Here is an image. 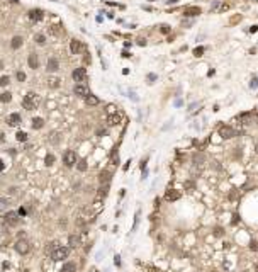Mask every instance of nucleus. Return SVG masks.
Segmentation results:
<instances>
[{"label":"nucleus","instance_id":"5","mask_svg":"<svg viewBox=\"0 0 258 272\" xmlns=\"http://www.w3.org/2000/svg\"><path fill=\"white\" fill-rule=\"evenodd\" d=\"M219 135H221V138H224V140H231V138L236 136V131L231 126H221L219 128Z\"/></svg>","mask_w":258,"mask_h":272},{"label":"nucleus","instance_id":"39","mask_svg":"<svg viewBox=\"0 0 258 272\" xmlns=\"http://www.w3.org/2000/svg\"><path fill=\"white\" fill-rule=\"evenodd\" d=\"M214 235H216V236H221V235H222V230H221V228H216V230H214Z\"/></svg>","mask_w":258,"mask_h":272},{"label":"nucleus","instance_id":"3","mask_svg":"<svg viewBox=\"0 0 258 272\" xmlns=\"http://www.w3.org/2000/svg\"><path fill=\"white\" fill-rule=\"evenodd\" d=\"M31 250V243L27 240H24V238H20L15 242V252L20 253V255H26V253Z\"/></svg>","mask_w":258,"mask_h":272},{"label":"nucleus","instance_id":"8","mask_svg":"<svg viewBox=\"0 0 258 272\" xmlns=\"http://www.w3.org/2000/svg\"><path fill=\"white\" fill-rule=\"evenodd\" d=\"M71 77H73L75 82H80V83H82V82L87 78V70H85V68H75L73 73H71Z\"/></svg>","mask_w":258,"mask_h":272},{"label":"nucleus","instance_id":"28","mask_svg":"<svg viewBox=\"0 0 258 272\" xmlns=\"http://www.w3.org/2000/svg\"><path fill=\"white\" fill-rule=\"evenodd\" d=\"M44 163H46L48 167L53 165V163H54V156H53V155H46V158H44Z\"/></svg>","mask_w":258,"mask_h":272},{"label":"nucleus","instance_id":"11","mask_svg":"<svg viewBox=\"0 0 258 272\" xmlns=\"http://www.w3.org/2000/svg\"><path fill=\"white\" fill-rule=\"evenodd\" d=\"M27 63H29V68H32V70L39 68V58H38V55L36 53H31L29 58H27Z\"/></svg>","mask_w":258,"mask_h":272},{"label":"nucleus","instance_id":"45","mask_svg":"<svg viewBox=\"0 0 258 272\" xmlns=\"http://www.w3.org/2000/svg\"><path fill=\"white\" fill-rule=\"evenodd\" d=\"M255 150H257V153H258V143H257V146H255Z\"/></svg>","mask_w":258,"mask_h":272},{"label":"nucleus","instance_id":"4","mask_svg":"<svg viewBox=\"0 0 258 272\" xmlns=\"http://www.w3.org/2000/svg\"><path fill=\"white\" fill-rule=\"evenodd\" d=\"M63 163H65L66 167H73L75 163H77V153L71 151V150L65 151V155H63Z\"/></svg>","mask_w":258,"mask_h":272},{"label":"nucleus","instance_id":"31","mask_svg":"<svg viewBox=\"0 0 258 272\" xmlns=\"http://www.w3.org/2000/svg\"><path fill=\"white\" fill-rule=\"evenodd\" d=\"M9 77H0V85H2V87H5V85H9Z\"/></svg>","mask_w":258,"mask_h":272},{"label":"nucleus","instance_id":"20","mask_svg":"<svg viewBox=\"0 0 258 272\" xmlns=\"http://www.w3.org/2000/svg\"><path fill=\"white\" fill-rule=\"evenodd\" d=\"M43 124H44L43 117H34V119H32V128H34V129H41Z\"/></svg>","mask_w":258,"mask_h":272},{"label":"nucleus","instance_id":"32","mask_svg":"<svg viewBox=\"0 0 258 272\" xmlns=\"http://www.w3.org/2000/svg\"><path fill=\"white\" fill-rule=\"evenodd\" d=\"M107 191H109V184H104L100 189V196H107Z\"/></svg>","mask_w":258,"mask_h":272},{"label":"nucleus","instance_id":"17","mask_svg":"<svg viewBox=\"0 0 258 272\" xmlns=\"http://www.w3.org/2000/svg\"><path fill=\"white\" fill-rule=\"evenodd\" d=\"M22 43H24V41H22V38H20V36H14V38H12V41H10V46H12L14 49H19L20 46H22Z\"/></svg>","mask_w":258,"mask_h":272},{"label":"nucleus","instance_id":"26","mask_svg":"<svg viewBox=\"0 0 258 272\" xmlns=\"http://www.w3.org/2000/svg\"><path fill=\"white\" fill-rule=\"evenodd\" d=\"M77 168H78L80 172H85V170H87V162H85V160H80L78 165H77Z\"/></svg>","mask_w":258,"mask_h":272},{"label":"nucleus","instance_id":"21","mask_svg":"<svg viewBox=\"0 0 258 272\" xmlns=\"http://www.w3.org/2000/svg\"><path fill=\"white\" fill-rule=\"evenodd\" d=\"M34 41H36V44H41V46H43V44L46 43V36H44L43 32H38V34L34 36Z\"/></svg>","mask_w":258,"mask_h":272},{"label":"nucleus","instance_id":"6","mask_svg":"<svg viewBox=\"0 0 258 272\" xmlns=\"http://www.w3.org/2000/svg\"><path fill=\"white\" fill-rule=\"evenodd\" d=\"M73 92H75V95H78V97H89L90 95V90L85 83H77L75 88H73Z\"/></svg>","mask_w":258,"mask_h":272},{"label":"nucleus","instance_id":"40","mask_svg":"<svg viewBox=\"0 0 258 272\" xmlns=\"http://www.w3.org/2000/svg\"><path fill=\"white\" fill-rule=\"evenodd\" d=\"M258 31V26H253V27H250V32H257Z\"/></svg>","mask_w":258,"mask_h":272},{"label":"nucleus","instance_id":"24","mask_svg":"<svg viewBox=\"0 0 258 272\" xmlns=\"http://www.w3.org/2000/svg\"><path fill=\"white\" fill-rule=\"evenodd\" d=\"M48 85H50L51 88H58L60 87V78H50V80H48Z\"/></svg>","mask_w":258,"mask_h":272},{"label":"nucleus","instance_id":"34","mask_svg":"<svg viewBox=\"0 0 258 272\" xmlns=\"http://www.w3.org/2000/svg\"><path fill=\"white\" fill-rule=\"evenodd\" d=\"M17 80H19V82H24V80H26V73L19 72V73H17Z\"/></svg>","mask_w":258,"mask_h":272},{"label":"nucleus","instance_id":"12","mask_svg":"<svg viewBox=\"0 0 258 272\" xmlns=\"http://www.w3.org/2000/svg\"><path fill=\"white\" fill-rule=\"evenodd\" d=\"M183 14L189 15V17H195L199 14H202V10H200V7H185V9H183Z\"/></svg>","mask_w":258,"mask_h":272},{"label":"nucleus","instance_id":"22","mask_svg":"<svg viewBox=\"0 0 258 272\" xmlns=\"http://www.w3.org/2000/svg\"><path fill=\"white\" fill-rule=\"evenodd\" d=\"M85 102H87L89 106H97V104H99V99L95 97V95H92V94H90L89 97H85Z\"/></svg>","mask_w":258,"mask_h":272},{"label":"nucleus","instance_id":"16","mask_svg":"<svg viewBox=\"0 0 258 272\" xmlns=\"http://www.w3.org/2000/svg\"><path fill=\"white\" fill-rule=\"evenodd\" d=\"M60 272H77V264L73 262H66L63 267H61Z\"/></svg>","mask_w":258,"mask_h":272},{"label":"nucleus","instance_id":"33","mask_svg":"<svg viewBox=\"0 0 258 272\" xmlns=\"http://www.w3.org/2000/svg\"><path fill=\"white\" fill-rule=\"evenodd\" d=\"M202 53H204V48H202V46L194 49V55H195V56H202Z\"/></svg>","mask_w":258,"mask_h":272},{"label":"nucleus","instance_id":"10","mask_svg":"<svg viewBox=\"0 0 258 272\" xmlns=\"http://www.w3.org/2000/svg\"><path fill=\"white\" fill-rule=\"evenodd\" d=\"M7 124H9V126H19L20 124V114L12 112V114L7 117Z\"/></svg>","mask_w":258,"mask_h":272},{"label":"nucleus","instance_id":"13","mask_svg":"<svg viewBox=\"0 0 258 272\" xmlns=\"http://www.w3.org/2000/svg\"><path fill=\"white\" fill-rule=\"evenodd\" d=\"M83 49V46H82V43L80 41H77V39H73L71 43H70V51L73 53V55H78L80 51Z\"/></svg>","mask_w":258,"mask_h":272},{"label":"nucleus","instance_id":"18","mask_svg":"<svg viewBox=\"0 0 258 272\" xmlns=\"http://www.w3.org/2000/svg\"><path fill=\"white\" fill-rule=\"evenodd\" d=\"M99 180H100V184H109V180H110V172H109V170H104V172H100Z\"/></svg>","mask_w":258,"mask_h":272},{"label":"nucleus","instance_id":"37","mask_svg":"<svg viewBox=\"0 0 258 272\" xmlns=\"http://www.w3.org/2000/svg\"><path fill=\"white\" fill-rule=\"evenodd\" d=\"M202 160H204L202 155H194V162H195V163H197V162H202Z\"/></svg>","mask_w":258,"mask_h":272},{"label":"nucleus","instance_id":"27","mask_svg":"<svg viewBox=\"0 0 258 272\" xmlns=\"http://www.w3.org/2000/svg\"><path fill=\"white\" fill-rule=\"evenodd\" d=\"M7 206H9V199H5V197H2V199H0V211H3V209H7Z\"/></svg>","mask_w":258,"mask_h":272},{"label":"nucleus","instance_id":"41","mask_svg":"<svg viewBox=\"0 0 258 272\" xmlns=\"http://www.w3.org/2000/svg\"><path fill=\"white\" fill-rule=\"evenodd\" d=\"M19 214H20V216H24V214H26V209H24V208H20V209H19Z\"/></svg>","mask_w":258,"mask_h":272},{"label":"nucleus","instance_id":"15","mask_svg":"<svg viewBox=\"0 0 258 272\" xmlns=\"http://www.w3.org/2000/svg\"><path fill=\"white\" fill-rule=\"evenodd\" d=\"M165 199H167V201H179L180 199V192L179 191H173V189H172V191H167Z\"/></svg>","mask_w":258,"mask_h":272},{"label":"nucleus","instance_id":"29","mask_svg":"<svg viewBox=\"0 0 258 272\" xmlns=\"http://www.w3.org/2000/svg\"><path fill=\"white\" fill-rule=\"evenodd\" d=\"M15 136H17V140H19V141H26V140H27V135H26L24 131H19Z\"/></svg>","mask_w":258,"mask_h":272},{"label":"nucleus","instance_id":"35","mask_svg":"<svg viewBox=\"0 0 258 272\" xmlns=\"http://www.w3.org/2000/svg\"><path fill=\"white\" fill-rule=\"evenodd\" d=\"M219 4H221V0H216V2H214V4L211 5V10H216V9L219 7Z\"/></svg>","mask_w":258,"mask_h":272},{"label":"nucleus","instance_id":"7","mask_svg":"<svg viewBox=\"0 0 258 272\" xmlns=\"http://www.w3.org/2000/svg\"><path fill=\"white\" fill-rule=\"evenodd\" d=\"M3 221L10 226H15V224L19 223V214L15 213V211H9V213H5L3 216Z\"/></svg>","mask_w":258,"mask_h":272},{"label":"nucleus","instance_id":"1","mask_svg":"<svg viewBox=\"0 0 258 272\" xmlns=\"http://www.w3.org/2000/svg\"><path fill=\"white\" fill-rule=\"evenodd\" d=\"M22 106H24V109H27V111H34L36 107L39 106V95L34 94V92H29L26 97L22 99Z\"/></svg>","mask_w":258,"mask_h":272},{"label":"nucleus","instance_id":"9","mask_svg":"<svg viewBox=\"0 0 258 272\" xmlns=\"http://www.w3.org/2000/svg\"><path fill=\"white\" fill-rule=\"evenodd\" d=\"M27 14H29V19L34 20V22H38V20H41L43 17H44V12H43L41 9H32V10H29Z\"/></svg>","mask_w":258,"mask_h":272},{"label":"nucleus","instance_id":"43","mask_svg":"<svg viewBox=\"0 0 258 272\" xmlns=\"http://www.w3.org/2000/svg\"><path fill=\"white\" fill-rule=\"evenodd\" d=\"M177 2H179V0H168V4H170V5H172V4H177Z\"/></svg>","mask_w":258,"mask_h":272},{"label":"nucleus","instance_id":"19","mask_svg":"<svg viewBox=\"0 0 258 272\" xmlns=\"http://www.w3.org/2000/svg\"><path fill=\"white\" fill-rule=\"evenodd\" d=\"M107 123H109L110 126H116V124L121 123V116L119 114H110V116L107 117Z\"/></svg>","mask_w":258,"mask_h":272},{"label":"nucleus","instance_id":"42","mask_svg":"<svg viewBox=\"0 0 258 272\" xmlns=\"http://www.w3.org/2000/svg\"><path fill=\"white\" fill-rule=\"evenodd\" d=\"M114 262H116V265H121V260H119V255H117V257H116V260H114Z\"/></svg>","mask_w":258,"mask_h":272},{"label":"nucleus","instance_id":"2","mask_svg":"<svg viewBox=\"0 0 258 272\" xmlns=\"http://www.w3.org/2000/svg\"><path fill=\"white\" fill-rule=\"evenodd\" d=\"M68 253H70V248L68 247H56L54 250H53V253H51V259L54 260V262H60V260H65L66 257H68Z\"/></svg>","mask_w":258,"mask_h":272},{"label":"nucleus","instance_id":"23","mask_svg":"<svg viewBox=\"0 0 258 272\" xmlns=\"http://www.w3.org/2000/svg\"><path fill=\"white\" fill-rule=\"evenodd\" d=\"M68 242H70V247H78L80 245V236H77V235H71L68 238Z\"/></svg>","mask_w":258,"mask_h":272},{"label":"nucleus","instance_id":"30","mask_svg":"<svg viewBox=\"0 0 258 272\" xmlns=\"http://www.w3.org/2000/svg\"><path fill=\"white\" fill-rule=\"evenodd\" d=\"M250 250L257 252V250H258V242H255V240H251V242H250Z\"/></svg>","mask_w":258,"mask_h":272},{"label":"nucleus","instance_id":"38","mask_svg":"<svg viewBox=\"0 0 258 272\" xmlns=\"http://www.w3.org/2000/svg\"><path fill=\"white\" fill-rule=\"evenodd\" d=\"M185 187H187V189H194L195 184H194V182H185Z\"/></svg>","mask_w":258,"mask_h":272},{"label":"nucleus","instance_id":"36","mask_svg":"<svg viewBox=\"0 0 258 272\" xmlns=\"http://www.w3.org/2000/svg\"><path fill=\"white\" fill-rule=\"evenodd\" d=\"M160 31H161L163 34H168V32H170V27H168V26H161V29H160Z\"/></svg>","mask_w":258,"mask_h":272},{"label":"nucleus","instance_id":"14","mask_svg":"<svg viewBox=\"0 0 258 272\" xmlns=\"http://www.w3.org/2000/svg\"><path fill=\"white\" fill-rule=\"evenodd\" d=\"M46 70H48V72H56V70H58V68H60V61H58V60L56 58H50L48 60V65H46Z\"/></svg>","mask_w":258,"mask_h":272},{"label":"nucleus","instance_id":"25","mask_svg":"<svg viewBox=\"0 0 258 272\" xmlns=\"http://www.w3.org/2000/svg\"><path fill=\"white\" fill-rule=\"evenodd\" d=\"M0 100H2V102H10V100H12V94H10V92H3V94L0 95Z\"/></svg>","mask_w":258,"mask_h":272},{"label":"nucleus","instance_id":"44","mask_svg":"<svg viewBox=\"0 0 258 272\" xmlns=\"http://www.w3.org/2000/svg\"><path fill=\"white\" fill-rule=\"evenodd\" d=\"M0 170H3V162H2V158H0Z\"/></svg>","mask_w":258,"mask_h":272}]
</instances>
